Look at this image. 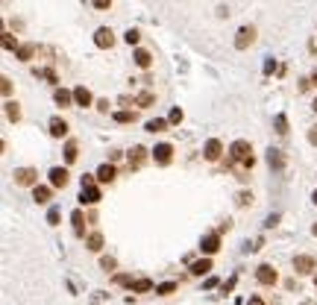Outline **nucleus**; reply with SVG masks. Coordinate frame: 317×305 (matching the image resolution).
<instances>
[{"label":"nucleus","mask_w":317,"mask_h":305,"mask_svg":"<svg viewBox=\"0 0 317 305\" xmlns=\"http://www.w3.org/2000/svg\"><path fill=\"white\" fill-rule=\"evenodd\" d=\"M255 282H258L261 288H276V285H279V270L264 261V264L255 267Z\"/></svg>","instance_id":"nucleus-7"},{"label":"nucleus","mask_w":317,"mask_h":305,"mask_svg":"<svg viewBox=\"0 0 317 305\" xmlns=\"http://www.w3.org/2000/svg\"><path fill=\"white\" fill-rule=\"evenodd\" d=\"M77 161H79V141H77V138H68V141H65V164L74 167Z\"/></svg>","instance_id":"nucleus-23"},{"label":"nucleus","mask_w":317,"mask_h":305,"mask_svg":"<svg viewBox=\"0 0 317 305\" xmlns=\"http://www.w3.org/2000/svg\"><path fill=\"white\" fill-rule=\"evenodd\" d=\"M173 144H167V141H161L153 147V161H156L158 167H167V164H173Z\"/></svg>","instance_id":"nucleus-11"},{"label":"nucleus","mask_w":317,"mask_h":305,"mask_svg":"<svg viewBox=\"0 0 317 305\" xmlns=\"http://www.w3.org/2000/svg\"><path fill=\"white\" fill-rule=\"evenodd\" d=\"M3 50L6 53H18V47H21V41H18V35H12V32H3Z\"/></svg>","instance_id":"nucleus-32"},{"label":"nucleus","mask_w":317,"mask_h":305,"mask_svg":"<svg viewBox=\"0 0 317 305\" xmlns=\"http://www.w3.org/2000/svg\"><path fill=\"white\" fill-rule=\"evenodd\" d=\"M121 155H124V152H121V150H112V152H109V161L115 164V161H121Z\"/></svg>","instance_id":"nucleus-52"},{"label":"nucleus","mask_w":317,"mask_h":305,"mask_svg":"<svg viewBox=\"0 0 317 305\" xmlns=\"http://www.w3.org/2000/svg\"><path fill=\"white\" fill-rule=\"evenodd\" d=\"M223 152H229V150L223 147L221 138H209V141L203 144V158H206L209 164H218V161L223 158Z\"/></svg>","instance_id":"nucleus-8"},{"label":"nucleus","mask_w":317,"mask_h":305,"mask_svg":"<svg viewBox=\"0 0 317 305\" xmlns=\"http://www.w3.org/2000/svg\"><path fill=\"white\" fill-rule=\"evenodd\" d=\"M235 50H250L255 44V27L253 24H244V27H238V32H235Z\"/></svg>","instance_id":"nucleus-9"},{"label":"nucleus","mask_w":317,"mask_h":305,"mask_svg":"<svg viewBox=\"0 0 317 305\" xmlns=\"http://www.w3.org/2000/svg\"><path fill=\"white\" fill-rule=\"evenodd\" d=\"M100 200H103V185H94V188H82V191H79V206H88V209H94V206H100Z\"/></svg>","instance_id":"nucleus-14"},{"label":"nucleus","mask_w":317,"mask_h":305,"mask_svg":"<svg viewBox=\"0 0 317 305\" xmlns=\"http://www.w3.org/2000/svg\"><path fill=\"white\" fill-rule=\"evenodd\" d=\"M156 91H138L135 94V106L138 109H150V106H156Z\"/></svg>","instance_id":"nucleus-28"},{"label":"nucleus","mask_w":317,"mask_h":305,"mask_svg":"<svg viewBox=\"0 0 317 305\" xmlns=\"http://www.w3.org/2000/svg\"><path fill=\"white\" fill-rule=\"evenodd\" d=\"M112 285H118V288H129V291H132L135 279H132L129 273H115V276H112Z\"/></svg>","instance_id":"nucleus-35"},{"label":"nucleus","mask_w":317,"mask_h":305,"mask_svg":"<svg viewBox=\"0 0 317 305\" xmlns=\"http://www.w3.org/2000/svg\"><path fill=\"white\" fill-rule=\"evenodd\" d=\"M297 88H300V94L312 91V88H315V85H312V76H303V79H300V85H297Z\"/></svg>","instance_id":"nucleus-43"},{"label":"nucleus","mask_w":317,"mask_h":305,"mask_svg":"<svg viewBox=\"0 0 317 305\" xmlns=\"http://www.w3.org/2000/svg\"><path fill=\"white\" fill-rule=\"evenodd\" d=\"M179 291V282H161V285H156V297H170V294H176Z\"/></svg>","instance_id":"nucleus-34"},{"label":"nucleus","mask_w":317,"mask_h":305,"mask_svg":"<svg viewBox=\"0 0 317 305\" xmlns=\"http://www.w3.org/2000/svg\"><path fill=\"white\" fill-rule=\"evenodd\" d=\"M291 264H294V273L297 276H315L317 273V258L312 252H297V255L291 258Z\"/></svg>","instance_id":"nucleus-3"},{"label":"nucleus","mask_w":317,"mask_h":305,"mask_svg":"<svg viewBox=\"0 0 317 305\" xmlns=\"http://www.w3.org/2000/svg\"><path fill=\"white\" fill-rule=\"evenodd\" d=\"M30 194H32V203H35V206H50L56 188H53V185H35Z\"/></svg>","instance_id":"nucleus-15"},{"label":"nucleus","mask_w":317,"mask_h":305,"mask_svg":"<svg viewBox=\"0 0 317 305\" xmlns=\"http://www.w3.org/2000/svg\"><path fill=\"white\" fill-rule=\"evenodd\" d=\"M12 182L18 185V188H35V185H41L38 182V167H32V164H24V167H15L12 170Z\"/></svg>","instance_id":"nucleus-2"},{"label":"nucleus","mask_w":317,"mask_h":305,"mask_svg":"<svg viewBox=\"0 0 317 305\" xmlns=\"http://www.w3.org/2000/svg\"><path fill=\"white\" fill-rule=\"evenodd\" d=\"M273 71H276V59H267L264 62V76H270Z\"/></svg>","instance_id":"nucleus-46"},{"label":"nucleus","mask_w":317,"mask_h":305,"mask_svg":"<svg viewBox=\"0 0 317 305\" xmlns=\"http://www.w3.org/2000/svg\"><path fill=\"white\" fill-rule=\"evenodd\" d=\"M74 103H77V109H88V106H94L97 100L85 85H77V88H74Z\"/></svg>","instance_id":"nucleus-21"},{"label":"nucleus","mask_w":317,"mask_h":305,"mask_svg":"<svg viewBox=\"0 0 317 305\" xmlns=\"http://www.w3.org/2000/svg\"><path fill=\"white\" fill-rule=\"evenodd\" d=\"M247 305H267L264 303V297H258V294H253V297H250V303Z\"/></svg>","instance_id":"nucleus-51"},{"label":"nucleus","mask_w":317,"mask_h":305,"mask_svg":"<svg viewBox=\"0 0 317 305\" xmlns=\"http://www.w3.org/2000/svg\"><path fill=\"white\" fill-rule=\"evenodd\" d=\"M167 126H170V121H167V118H150V121L144 123V129H147V132H153V135L164 132Z\"/></svg>","instance_id":"nucleus-30"},{"label":"nucleus","mask_w":317,"mask_h":305,"mask_svg":"<svg viewBox=\"0 0 317 305\" xmlns=\"http://www.w3.org/2000/svg\"><path fill=\"white\" fill-rule=\"evenodd\" d=\"M167 121H170V126H179V123L185 121V112H182L179 106H173V109H170V115H167Z\"/></svg>","instance_id":"nucleus-38"},{"label":"nucleus","mask_w":317,"mask_h":305,"mask_svg":"<svg viewBox=\"0 0 317 305\" xmlns=\"http://www.w3.org/2000/svg\"><path fill=\"white\" fill-rule=\"evenodd\" d=\"M94 109L100 112V115H109V100H97V103H94Z\"/></svg>","instance_id":"nucleus-44"},{"label":"nucleus","mask_w":317,"mask_h":305,"mask_svg":"<svg viewBox=\"0 0 317 305\" xmlns=\"http://www.w3.org/2000/svg\"><path fill=\"white\" fill-rule=\"evenodd\" d=\"M235 282H238V273L232 276V279H229V282H223V285H221V291H223V294H229V291H232V288H235Z\"/></svg>","instance_id":"nucleus-45"},{"label":"nucleus","mask_w":317,"mask_h":305,"mask_svg":"<svg viewBox=\"0 0 317 305\" xmlns=\"http://www.w3.org/2000/svg\"><path fill=\"white\" fill-rule=\"evenodd\" d=\"M32 74H35L38 79H47L53 88H59V82H62V79H59V74H56L53 68H38V65H35V68H32Z\"/></svg>","instance_id":"nucleus-25"},{"label":"nucleus","mask_w":317,"mask_h":305,"mask_svg":"<svg viewBox=\"0 0 317 305\" xmlns=\"http://www.w3.org/2000/svg\"><path fill=\"white\" fill-rule=\"evenodd\" d=\"M229 229H232V220H223V223L218 226V229H215V232H218V235H223V232H229Z\"/></svg>","instance_id":"nucleus-50"},{"label":"nucleus","mask_w":317,"mask_h":305,"mask_svg":"<svg viewBox=\"0 0 317 305\" xmlns=\"http://www.w3.org/2000/svg\"><path fill=\"white\" fill-rule=\"evenodd\" d=\"M112 3H115V0H91V6H94L97 12H109V9H112Z\"/></svg>","instance_id":"nucleus-42"},{"label":"nucleus","mask_w":317,"mask_h":305,"mask_svg":"<svg viewBox=\"0 0 317 305\" xmlns=\"http://www.w3.org/2000/svg\"><path fill=\"white\" fill-rule=\"evenodd\" d=\"M312 203L317 206V191H312Z\"/></svg>","instance_id":"nucleus-54"},{"label":"nucleus","mask_w":317,"mask_h":305,"mask_svg":"<svg viewBox=\"0 0 317 305\" xmlns=\"http://www.w3.org/2000/svg\"><path fill=\"white\" fill-rule=\"evenodd\" d=\"M97 185V173H82L79 176V188H94Z\"/></svg>","instance_id":"nucleus-41"},{"label":"nucleus","mask_w":317,"mask_h":305,"mask_svg":"<svg viewBox=\"0 0 317 305\" xmlns=\"http://www.w3.org/2000/svg\"><path fill=\"white\" fill-rule=\"evenodd\" d=\"M153 291H156V282H153L150 276H138L129 294H153Z\"/></svg>","instance_id":"nucleus-26"},{"label":"nucleus","mask_w":317,"mask_h":305,"mask_svg":"<svg viewBox=\"0 0 317 305\" xmlns=\"http://www.w3.org/2000/svg\"><path fill=\"white\" fill-rule=\"evenodd\" d=\"M35 53H38V44H35V41H27V44H21V47H18L15 59H21V62H32V59H35Z\"/></svg>","instance_id":"nucleus-27"},{"label":"nucleus","mask_w":317,"mask_h":305,"mask_svg":"<svg viewBox=\"0 0 317 305\" xmlns=\"http://www.w3.org/2000/svg\"><path fill=\"white\" fill-rule=\"evenodd\" d=\"M312 235H315V238H317V223H315V226H312Z\"/></svg>","instance_id":"nucleus-56"},{"label":"nucleus","mask_w":317,"mask_h":305,"mask_svg":"<svg viewBox=\"0 0 317 305\" xmlns=\"http://www.w3.org/2000/svg\"><path fill=\"white\" fill-rule=\"evenodd\" d=\"M115 30L112 27H97L94 30V47H100V50H112L115 47Z\"/></svg>","instance_id":"nucleus-12"},{"label":"nucleus","mask_w":317,"mask_h":305,"mask_svg":"<svg viewBox=\"0 0 317 305\" xmlns=\"http://www.w3.org/2000/svg\"><path fill=\"white\" fill-rule=\"evenodd\" d=\"M273 129H276V135L285 138L288 135V115H276V118H273Z\"/></svg>","instance_id":"nucleus-36"},{"label":"nucleus","mask_w":317,"mask_h":305,"mask_svg":"<svg viewBox=\"0 0 317 305\" xmlns=\"http://www.w3.org/2000/svg\"><path fill=\"white\" fill-rule=\"evenodd\" d=\"M68 182H71V167L68 164H53L47 170V185H53L56 191H65Z\"/></svg>","instance_id":"nucleus-4"},{"label":"nucleus","mask_w":317,"mask_h":305,"mask_svg":"<svg viewBox=\"0 0 317 305\" xmlns=\"http://www.w3.org/2000/svg\"><path fill=\"white\" fill-rule=\"evenodd\" d=\"M221 246H223V235H218V232H206V235L200 238V255L215 258V255L221 252Z\"/></svg>","instance_id":"nucleus-5"},{"label":"nucleus","mask_w":317,"mask_h":305,"mask_svg":"<svg viewBox=\"0 0 317 305\" xmlns=\"http://www.w3.org/2000/svg\"><path fill=\"white\" fill-rule=\"evenodd\" d=\"M276 223H279V214H270V217H267V220H264V229H273V226H276Z\"/></svg>","instance_id":"nucleus-47"},{"label":"nucleus","mask_w":317,"mask_h":305,"mask_svg":"<svg viewBox=\"0 0 317 305\" xmlns=\"http://www.w3.org/2000/svg\"><path fill=\"white\" fill-rule=\"evenodd\" d=\"M153 158V150H147L144 144H135L132 150L127 152V164H129V170H141L147 161Z\"/></svg>","instance_id":"nucleus-6"},{"label":"nucleus","mask_w":317,"mask_h":305,"mask_svg":"<svg viewBox=\"0 0 317 305\" xmlns=\"http://www.w3.org/2000/svg\"><path fill=\"white\" fill-rule=\"evenodd\" d=\"M103 246H106V235H103L100 229H91L88 238H85V249L94 252V255H103Z\"/></svg>","instance_id":"nucleus-17"},{"label":"nucleus","mask_w":317,"mask_h":305,"mask_svg":"<svg viewBox=\"0 0 317 305\" xmlns=\"http://www.w3.org/2000/svg\"><path fill=\"white\" fill-rule=\"evenodd\" d=\"M264 158H267V164H270V170H285V152L279 150V147H270Z\"/></svg>","instance_id":"nucleus-24"},{"label":"nucleus","mask_w":317,"mask_h":305,"mask_svg":"<svg viewBox=\"0 0 317 305\" xmlns=\"http://www.w3.org/2000/svg\"><path fill=\"white\" fill-rule=\"evenodd\" d=\"M0 91H3L6 100H12V79L9 76H0Z\"/></svg>","instance_id":"nucleus-40"},{"label":"nucleus","mask_w":317,"mask_h":305,"mask_svg":"<svg viewBox=\"0 0 317 305\" xmlns=\"http://www.w3.org/2000/svg\"><path fill=\"white\" fill-rule=\"evenodd\" d=\"M3 112H6V121L9 123L24 121V112H21V103H18V100H6V103H3Z\"/></svg>","instance_id":"nucleus-22"},{"label":"nucleus","mask_w":317,"mask_h":305,"mask_svg":"<svg viewBox=\"0 0 317 305\" xmlns=\"http://www.w3.org/2000/svg\"><path fill=\"white\" fill-rule=\"evenodd\" d=\"M312 85H315V88H317V68H315V71H312Z\"/></svg>","instance_id":"nucleus-53"},{"label":"nucleus","mask_w":317,"mask_h":305,"mask_svg":"<svg viewBox=\"0 0 317 305\" xmlns=\"http://www.w3.org/2000/svg\"><path fill=\"white\" fill-rule=\"evenodd\" d=\"M94 173H97V185H112L118 179V167H115L112 161H103Z\"/></svg>","instance_id":"nucleus-16"},{"label":"nucleus","mask_w":317,"mask_h":305,"mask_svg":"<svg viewBox=\"0 0 317 305\" xmlns=\"http://www.w3.org/2000/svg\"><path fill=\"white\" fill-rule=\"evenodd\" d=\"M250 155H253V144H250L247 138H235V141L229 144V167L244 164Z\"/></svg>","instance_id":"nucleus-1"},{"label":"nucleus","mask_w":317,"mask_h":305,"mask_svg":"<svg viewBox=\"0 0 317 305\" xmlns=\"http://www.w3.org/2000/svg\"><path fill=\"white\" fill-rule=\"evenodd\" d=\"M100 270L109 273V276H115L118 273V258H115V255H100Z\"/></svg>","instance_id":"nucleus-31"},{"label":"nucleus","mask_w":317,"mask_h":305,"mask_svg":"<svg viewBox=\"0 0 317 305\" xmlns=\"http://www.w3.org/2000/svg\"><path fill=\"white\" fill-rule=\"evenodd\" d=\"M315 288H317V273H315Z\"/></svg>","instance_id":"nucleus-57"},{"label":"nucleus","mask_w":317,"mask_h":305,"mask_svg":"<svg viewBox=\"0 0 317 305\" xmlns=\"http://www.w3.org/2000/svg\"><path fill=\"white\" fill-rule=\"evenodd\" d=\"M112 121L115 123H135L138 121V112H132V109H118V112H112Z\"/></svg>","instance_id":"nucleus-29"},{"label":"nucleus","mask_w":317,"mask_h":305,"mask_svg":"<svg viewBox=\"0 0 317 305\" xmlns=\"http://www.w3.org/2000/svg\"><path fill=\"white\" fill-rule=\"evenodd\" d=\"M212 288H218V279H215V276H209V279L203 282V291H212Z\"/></svg>","instance_id":"nucleus-48"},{"label":"nucleus","mask_w":317,"mask_h":305,"mask_svg":"<svg viewBox=\"0 0 317 305\" xmlns=\"http://www.w3.org/2000/svg\"><path fill=\"white\" fill-rule=\"evenodd\" d=\"M53 103L59 106V109H74L77 103H74V88H53Z\"/></svg>","instance_id":"nucleus-18"},{"label":"nucleus","mask_w":317,"mask_h":305,"mask_svg":"<svg viewBox=\"0 0 317 305\" xmlns=\"http://www.w3.org/2000/svg\"><path fill=\"white\" fill-rule=\"evenodd\" d=\"M212 270H215V258H206V255L188 264V273L191 276H209Z\"/></svg>","instance_id":"nucleus-19"},{"label":"nucleus","mask_w":317,"mask_h":305,"mask_svg":"<svg viewBox=\"0 0 317 305\" xmlns=\"http://www.w3.org/2000/svg\"><path fill=\"white\" fill-rule=\"evenodd\" d=\"M312 109H315V115H317V97H315V100H312Z\"/></svg>","instance_id":"nucleus-55"},{"label":"nucleus","mask_w":317,"mask_h":305,"mask_svg":"<svg viewBox=\"0 0 317 305\" xmlns=\"http://www.w3.org/2000/svg\"><path fill=\"white\" fill-rule=\"evenodd\" d=\"M253 191H247V188H241V191H238V194H235V206H238V209H247V206H253Z\"/></svg>","instance_id":"nucleus-33"},{"label":"nucleus","mask_w":317,"mask_h":305,"mask_svg":"<svg viewBox=\"0 0 317 305\" xmlns=\"http://www.w3.org/2000/svg\"><path fill=\"white\" fill-rule=\"evenodd\" d=\"M132 62H135V68L150 71V68H153V53H150L147 47H135V50H132Z\"/></svg>","instance_id":"nucleus-20"},{"label":"nucleus","mask_w":317,"mask_h":305,"mask_svg":"<svg viewBox=\"0 0 317 305\" xmlns=\"http://www.w3.org/2000/svg\"><path fill=\"white\" fill-rule=\"evenodd\" d=\"M47 132H50V138L53 141H68V132H71V123L65 121L62 115H53L50 121H47Z\"/></svg>","instance_id":"nucleus-10"},{"label":"nucleus","mask_w":317,"mask_h":305,"mask_svg":"<svg viewBox=\"0 0 317 305\" xmlns=\"http://www.w3.org/2000/svg\"><path fill=\"white\" fill-rule=\"evenodd\" d=\"M124 41H127L129 47H138V41H141V32L135 30V27H129V30L124 32Z\"/></svg>","instance_id":"nucleus-37"},{"label":"nucleus","mask_w":317,"mask_h":305,"mask_svg":"<svg viewBox=\"0 0 317 305\" xmlns=\"http://www.w3.org/2000/svg\"><path fill=\"white\" fill-rule=\"evenodd\" d=\"M309 144H312V147H317V123L309 129Z\"/></svg>","instance_id":"nucleus-49"},{"label":"nucleus","mask_w":317,"mask_h":305,"mask_svg":"<svg viewBox=\"0 0 317 305\" xmlns=\"http://www.w3.org/2000/svg\"><path fill=\"white\" fill-rule=\"evenodd\" d=\"M59 220H62L59 206H50V209H47V223H50V226H59Z\"/></svg>","instance_id":"nucleus-39"},{"label":"nucleus","mask_w":317,"mask_h":305,"mask_svg":"<svg viewBox=\"0 0 317 305\" xmlns=\"http://www.w3.org/2000/svg\"><path fill=\"white\" fill-rule=\"evenodd\" d=\"M85 223H88V214L82 212V209H74V212H71V226H74V235H77L79 241H85V238H88Z\"/></svg>","instance_id":"nucleus-13"}]
</instances>
